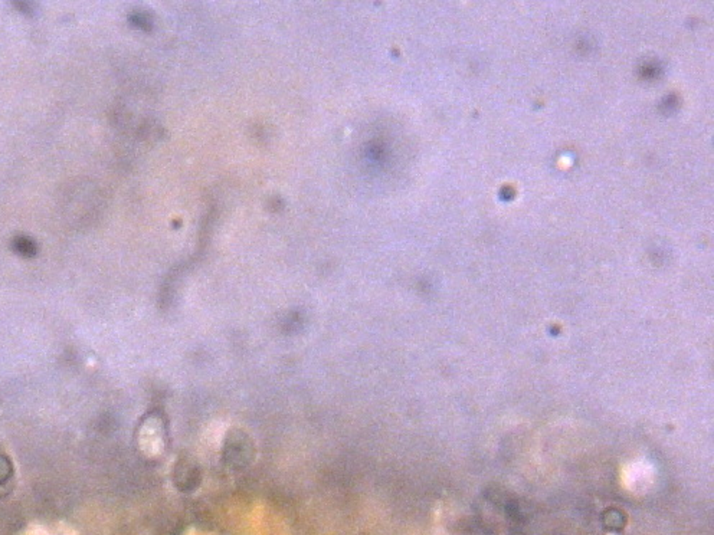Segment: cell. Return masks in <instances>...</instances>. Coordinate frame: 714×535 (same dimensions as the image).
I'll list each match as a JSON object with an SVG mask.
<instances>
[{
    "instance_id": "obj_1",
    "label": "cell",
    "mask_w": 714,
    "mask_h": 535,
    "mask_svg": "<svg viewBox=\"0 0 714 535\" xmlns=\"http://www.w3.org/2000/svg\"><path fill=\"white\" fill-rule=\"evenodd\" d=\"M14 249L22 256L31 258L36 253V243L26 236H18L14 240Z\"/></svg>"
}]
</instances>
